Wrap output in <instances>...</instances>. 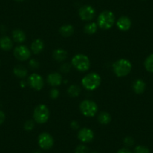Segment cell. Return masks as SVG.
I'll return each instance as SVG.
<instances>
[{"label": "cell", "instance_id": "1", "mask_svg": "<svg viewBox=\"0 0 153 153\" xmlns=\"http://www.w3.org/2000/svg\"><path fill=\"white\" fill-rule=\"evenodd\" d=\"M113 71L117 76H125L128 74L132 68V65L130 61L126 59H121L117 60L113 65Z\"/></svg>", "mask_w": 153, "mask_h": 153}, {"label": "cell", "instance_id": "2", "mask_svg": "<svg viewBox=\"0 0 153 153\" xmlns=\"http://www.w3.org/2000/svg\"><path fill=\"white\" fill-rule=\"evenodd\" d=\"M101 76L97 73L88 74L82 80V84L87 90H95L101 84Z\"/></svg>", "mask_w": 153, "mask_h": 153}, {"label": "cell", "instance_id": "3", "mask_svg": "<svg viewBox=\"0 0 153 153\" xmlns=\"http://www.w3.org/2000/svg\"><path fill=\"white\" fill-rule=\"evenodd\" d=\"M115 16L112 11H104L100 14L98 18V24L102 29H109L113 26Z\"/></svg>", "mask_w": 153, "mask_h": 153}, {"label": "cell", "instance_id": "4", "mask_svg": "<svg viewBox=\"0 0 153 153\" xmlns=\"http://www.w3.org/2000/svg\"><path fill=\"white\" fill-rule=\"evenodd\" d=\"M50 117L49 109L45 104L37 106L34 110L33 118L35 122L39 124H43L48 122Z\"/></svg>", "mask_w": 153, "mask_h": 153}, {"label": "cell", "instance_id": "5", "mask_svg": "<svg viewBox=\"0 0 153 153\" xmlns=\"http://www.w3.org/2000/svg\"><path fill=\"white\" fill-rule=\"evenodd\" d=\"M71 63L74 67L80 71H86L90 67V61L88 56L83 54H76L72 58Z\"/></svg>", "mask_w": 153, "mask_h": 153}, {"label": "cell", "instance_id": "6", "mask_svg": "<svg viewBox=\"0 0 153 153\" xmlns=\"http://www.w3.org/2000/svg\"><path fill=\"white\" fill-rule=\"evenodd\" d=\"M80 110L85 117H94L98 111V106L94 101L90 100H85L80 103Z\"/></svg>", "mask_w": 153, "mask_h": 153}, {"label": "cell", "instance_id": "7", "mask_svg": "<svg viewBox=\"0 0 153 153\" xmlns=\"http://www.w3.org/2000/svg\"><path fill=\"white\" fill-rule=\"evenodd\" d=\"M54 140L50 134L42 133L38 137V145L43 149H50L53 146Z\"/></svg>", "mask_w": 153, "mask_h": 153}, {"label": "cell", "instance_id": "8", "mask_svg": "<svg viewBox=\"0 0 153 153\" xmlns=\"http://www.w3.org/2000/svg\"><path fill=\"white\" fill-rule=\"evenodd\" d=\"M95 11L91 5H84L79 10V16L80 19L85 21H89L92 20L95 17Z\"/></svg>", "mask_w": 153, "mask_h": 153}, {"label": "cell", "instance_id": "9", "mask_svg": "<svg viewBox=\"0 0 153 153\" xmlns=\"http://www.w3.org/2000/svg\"><path fill=\"white\" fill-rule=\"evenodd\" d=\"M14 55L17 59L20 61H26L30 57L31 52L26 46L20 45L14 48Z\"/></svg>", "mask_w": 153, "mask_h": 153}, {"label": "cell", "instance_id": "10", "mask_svg": "<svg viewBox=\"0 0 153 153\" xmlns=\"http://www.w3.org/2000/svg\"><path fill=\"white\" fill-rule=\"evenodd\" d=\"M29 84L35 90H41L44 86V80L38 74H32L29 77Z\"/></svg>", "mask_w": 153, "mask_h": 153}, {"label": "cell", "instance_id": "11", "mask_svg": "<svg viewBox=\"0 0 153 153\" xmlns=\"http://www.w3.org/2000/svg\"><path fill=\"white\" fill-rule=\"evenodd\" d=\"M94 133L91 129L84 128L78 133V139L83 143H89L93 140Z\"/></svg>", "mask_w": 153, "mask_h": 153}, {"label": "cell", "instance_id": "12", "mask_svg": "<svg viewBox=\"0 0 153 153\" xmlns=\"http://www.w3.org/2000/svg\"><path fill=\"white\" fill-rule=\"evenodd\" d=\"M62 77L61 74L57 73V72H53V73H51L48 75V83L51 86H59L62 83Z\"/></svg>", "mask_w": 153, "mask_h": 153}, {"label": "cell", "instance_id": "13", "mask_svg": "<svg viewBox=\"0 0 153 153\" xmlns=\"http://www.w3.org/2000/svg\"><path fill=\"white\" fill-rule=\"evenodd\" d=\"M117 25L120 30L128 31L131 26V21L129 17L123 16L117 20Z\"/></svg>", "mask_w": 153, "mask_h": 153}, {"label": "cell", "instance_id": "14", "mask_svg": "<svg viewBox=\"0 0 153 153\" xmlns=\"http://www.w3.org/2000/svg\"><path fill=\"white\" fill-rule=\"evenodd\" d=\"M13 43L11 38L8 36H3L0 38V48L5 51H10L12 48Z\"/></svg>", "mask_w": 153, "mask_h": 153}, {"label": "cell", "instance_id": "15", "mask_svg": "<svg viewBox=\"0 0 153 153\" xmlns=\"http://www.w3.org/2000/svg\"><path fill=\"white\" fill-rule=\"evenodd\" d=\"M146 83L143 80L138 79L135 80L133 83V89L135 93L142 94L143 93L146 89Z\"/></svg>", "mask_w": 153, "mask_h": 153}, {"label": "cell", "instance_id": "16", "mask_svg": "<svg viewBox=\"0 0 153 153\" xmlns=\"http://www.w3.org/2000/svg\"><path fill=\"white\" fill-rule=\"evenodd\" d=\"M44 48H45V45H44V42L41 39H36V40H35L32 42V45H31L32 52L35 54L40 53L43 51Z\"/></svg>", "mask_w": 153, "mask_h": 153}, {"label": "cell", "instance_id": "17", "mask_svg": "<svg viewBox=\"0 0 153 153\" xmlns=\"http://www.w3.org/2000/svg\"><path fill=\"white\" fill-rule=\"evenodd\" d=\"M68 53L65 50L56 49L53 53V57L57 62H62L67 58Z\"/></svg>", "mask_w": 153, "mask_h": 153}, {"label": "cell", "instance_id": "18", "mask_svg": "<svg viewBox=\"0 0 153 153\" xmlns=\"http://www.w3.org/2000/svg\"><path fill=\"white\" fill-rule=\"evenodd\" d=\"M59 32L63 37H70L74 32V29L73 26L70 24L63 25L59 29Z\"/></svg>", "mask_w": 153, "mask_h": 153}, {"label": "cell", "instance_id": "19", "mask_svg": "<svg viewBox=\"0 0 153 153\" xmlns=\"http://www.w3.org/2000/svg\"><path fill=\"white\" fill-rule=\"evenodd\" d=\"M13 39L17 43H23L26 40V35L24 32L20 29H15L12 32Z\"/></svg>", "mask_w": 153, "mask_h": 153}, {"label": "cell", "instance_id": "20", "mask_svg": "<svg viewBox=\"0 0 153 153\" xmlns=\"http://www.w3.org/2000/svg\"><path fill=\"white\" fill-rule=\"evenodd\" d=\"M27 70L25 67L22 65H17L14 68V74L15 76L20 78H23L27 75Z\"/></svg>", "mask_w": 153, "mask_h": 153}, {"label": "cell", "instance_id": "21", "mask_svg": "<svg viewBox=\"0 0 153 153\" xmlns=\"http://www.w3.org/2000/svg\"><path fill=\"white\" fill-rule=\"evenodd\" d=\"M98 122L102 125H107L111 121V117L107 112H102L98 116Z\"/></svg>", "mask_w": 153, "mask_h": 153}, {"label": "cell", "instance_id": "22", "mask_svg": "<svg viewBox=\"0 0 153 153\" xmlns=\"http://www.w3.org/2000/svg\"><path fill=\"white\" fill-rule=\"evenodd\" d=\"M144 66L147 71L153 73V54H150L144 62Z\"/></svg>", "mask_w": 153, "mask_h": 153}, {"label": "cell", "instance_id": "23", "mask_svg": "<svg viewBox=\"0 0 153 153\" xmlns=\"http://www.w3.org/2000/svg\"><path fill=\"white\" fill-rule=\"evenodd\" d=\"M97 29H98V26L95 23H87L84 27L85 32L88 35H92V34L95 33Z\"/></svg>", "mask_w": 153, "mask_h": 153}, {"label": "cell", "instance_id": "24", "mask_svg": "<svg viewBox=\"0 0 153 153\" xmlns=\"http://www.w3.org/2000/svg\"><path fill=\"white\" fill-rule=\"evenodd\" d=\"M68 93L71 97H77L80 93V88L76 85H71L68 89Z\"/></svg>", "mask_w": 153, "mask_h": 153}, {"label": "cell", "instance_id": "25", "mask_svg": "<svg viewBox=\"0 0 153 153\" xmlns=\"http://www.w3.org/2000/svg\"><path fill=\"white\" fill-rule=\"evenodd\" d=\"M134 153H150V151L147 147L142 145H139L135 147Z\"/></svg>", "mask_w": 153, "mask_h": 153}, {"label": "cell", "instance_id": "26", "mask_svg": "<svg viewBox=\"0 0 153 153\" xmlns=\"http://www.w3.org/2000/svg\"><path fill=\"white\" fill-rule=\"evenodd\" d=\"M88 152H89L88 147L85 145H83V144L79 145L75 149V153H88Z\"/></svg>", "mask_w": 153, "mask_h": 153}, {"label": "cell", "instance_id": "27", "mask_svg": "<svg viewBox=\"0 0 153 153\" xmlns=\"http://www.w3.org/2000/svg\"><path fill=\"white\" fill-rule=\"evenodd\" d=\"M34 126H35V124H34L32 120H28L24 124V129L26 131H32V129L34 128Z\"/></svg>", "mask_w": 153, "mask_h": 153}, {"label": "cell", "instance_id": "28", "mask_svg": "<svg viewBox=\"0 0 153 153\" xmlns=\"http://www.w3.org/2000/svg\"><path fill=\"white\" fill-rule=\"evenodd\" d=\"M59 95V91L57 89H52L50 92V96L51 98L56 99V98H58Z\"/></svg>", "mask_w": 153, "mask_h": 153}, {"label": "cell", "instance_id": "29", "mask_svg": "<svg viewBox=\"0 0 153 153\" xmlns=\"http://www.w3.org/2000/svg\"><path fill=\"white\" fill-rule=\"evenodd\" d=\"M134 139L131 137H126L124 139V143L127 146H131L134 144Z\"/></svg>", "mask_w": 153, "mask_h": 153}, {"label": "cell", "instance_id": "30", "mask_svg": "<svg viewBox=\"0 0 153 153\" xmlns=\"http://www.w3.org/2000/svg\"><path fill=\"white\" fill-rule=\"evenodd\" d=\"M29 66L32 69H37L39 68V62L35 59H31L29 61Z\"/></svg>", "mask_w": 153, "mask_h": 153}, {"label": "cell", "instance_id": "31", "mask_svg": "<svg viewBox=\"0 0 153 153\" xmlns=\"http://www.w3.org/2000/svg\"><path fill=\"white\" fill-rule=\"evenodd\" d=\"M71 69V65L68 63H65V64H63L61 66V71L64 73H68V72L70 71Z\"/></svg>", "mask_w": 153, "mask_h": 153}, {"label": "cell", "instance_id": "32", "mask_svg": "<svg viewBox=\"0 0 153 153\" xmlns=\"http://www.w3.org/2000/svg\"><path fill=\"white\" fill-rule=\"evenodd\" d=\"M71 127L74 130H76V129L79 128V123L76 121H72L71 123Z\"/></svg>", "mask_w": 153, "mask_h": 153}, {"label": "cell", "instance_id": "33", "mask_svg": "<svg viewBox=\"0 0 153 153\" xmlns=\"http://www.w3.org/2000/svg\"><path fill=\"white\" fill-rule=\"evenodd\" d=\"M5 120V115L3 111L0 110V125H2Z\"/></svg>", "mask_w": 153, "mask_h": 153}, {"label": "cell", "instance_id": "34", "mask_svg": "<svg viewBox=\"0 0 153 153\" xmlns=\"http://www.w3.org/2000/svg\"><path fill=\"white\" fill-rule=\"evenodd\" d=\"M117 153H132L128 149H126V148H123L119 150Z\"/></svg>", "mask_w": 153, "mask_h": 153}, {"label": "cell", "instance_id": "35", "mask_svg": "<svg viewBox=\"0 0 153 153\" xmlns=\"http://www.w3.org/2000/svg\"><path fill=\"white\" fill-rule=\"evenodd\" d=\"M21 86H25V82H21Z\"/></svg>", "mask_w": 153, "mask_h": 153}, {"label": "cell", "instance_id": "36", "mask_svg": "<svg viewBox=\"0 0 153 153\" xmlns=\"http://www.w3.org/2000/svg\"><path fill=\"white\" fill-rule=\"evenodd\" d=\"M34 153H42V152H38V151H37V152H35Z\"/></svg>", "mask_w": 153, "mask_h": 153}, {"label": "cell", "instance_id": "37", "mask_svg": "<svg viewBox=\"0 0 153 153\" xmlns=\"http://www.w3.org/2000/svg\"><path fill=\"white\" fill-rule=\"evenodd\" d=\"M16 1H18V2H22V1H23V0H16Z\"/></svg>", "mask_w": 153, "mask_h": 153}, {"label": "cell", "instance_id": "38", "mask_svg": "<svg viewBox=\"0 0 153 153\" xmlns=\"http://www.w3.org/2000/svg\"><path fill=\"white\" fill-rule=\"evenodd\" d=\"M91 153H98V152H91Z\"/></svg>", "mask_w": 153, "mask_h": 153}]
</instances>
